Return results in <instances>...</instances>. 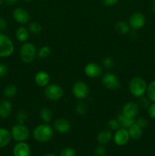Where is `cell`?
Returning <instances> with one entry per match:
<instances>
[{
  "label": "cell",
  "mask_w": 155,
  "mask_h": 156,
  "mask_svg": "<svg viewBox=\"0 0 155 156\" xmlns=\"http://www.w3.org/2000/svg\"><path fill=\"white\" fill-rule=\"evenodd\" d=\"M33 137L40 143H46L53 139L54 129L49 123H43L37 125L33 130Z\"/></svg>",
  "instance_id": "1"
},
{
  "label": "cell",
  "mask_w": 155,
  "mask_h": 156,
  "mask_svg": "<svg viewBox=\"0 0 155 156\" xmlns=\"http://www.w3.org/2000/svg\"><path fill=\"white\" fill-rule=\"evenodd\" d=\"M19 56L24 63L29 64L33 62L37 56V49L36 46L30 42H25L20 47Z\"/></svg>",
  "instance_id": "2"
},
{
  "label": "cell",
  "mask_w": 155,
  "mask_h": 156,
  "mask_svg": "<svg viewBox=\"0 0 155 156\" xmlns=\"http://www.w3.org/2000/svg\"><path fill=\"white\" fill-rule=\"evenodd\" d=\"M147 83L144 79L141 77H138V76L133 77L129 81V92L133 97L137 98H140L144 95L147 91Z\"/></svg>",
  "instance_id": "3"
},
{
  "label": "cell",
  "mask_w": 155,
  "mask_h": 156,
  "mask_svg": "<svg viewBox=\"0 0 155 156\" xmlns=\"http://www.w3.org/2000/svg\"><path fill=\"white\" fill-rule=\"evenodd\" d=\"M15 51V44L9 36L0 33V58H7Z\"/></svg>",
  "instance_id": "4"
},
{
  "label": "cell",
  "mask_w": 155,
  "mask_h": 156,
  "mask_svg": "<svg viewBox=\"0 0 155 156\" xmlns=\"http://www.w3.org/2000/svg\"><path fill=\"white\" fill-rule=\"evenodd\" d=\"M11 134L12 139L16 142H25L30 137V130L24 124L17 123L12 126Z\"/></svg>",
  "instance_id": "5"
},
{
  "label": "cell",
  "mask_w": 155,
  "mask_h": 156,
  "mask_svg": "<svg viewBox=\"0 0 155 156\" xmlns=\"http://www.w3.org/2000/svg\"><path fill=\"white\" fill-rule=\"evenodd\" d=\"M64 94V90L58 84H49L44 88V95L48 100L57 101L60 100Z\"/></svg>",
  "instance_id": "6"
},
{
  "label": "cell",
  "mask_w": 155,
  "mask_h": 156,
  "mask_svg": "<svg viewBox=\"0 0 155 156\" xmlns=\"http://www.w3.org/2000/svg\"><path fill=\"white\" fill-rule=\"evenodd\" d=\"M101 83L106 89L110 91H115L121 85L118 76L111 72H107L103 75L101 79Z\"/></svg>",
  "instance_id": "7"
},
{
  "label": "cell",
  "mask_w": 155,
  "mask_h": 156,
  "mask_svg": "<svg viewBox=\"0 0 155 156\" xmlns=\"http://www.w3.org/2000/svg\"><path fill=\"white\" fill-rule=\"evenodd\" d=\"M71 91L74 97L78 100L86 99L90 94L89 87L84 81H77L74 82Z\"/></svg>",
  "instance_id": "8"
},
{
  "label": "cell",
  "mask_w": 155,
  "mask_h": 156,
  "mask_svg": "<svg viewBox=\"0 0 155 156\" xmlns=\"http://www.w3.org/2000/svg\"><path fill=\"white\" fill-rule=\"evenodd\" d=\"M146 23V18L141 12H135L129 18V27L133 30H138L142 28Z\"/></svg>",
  "instance_id": "9"
},
{
  "label": "cell",
  "mask_w": 155,
  "mask_h": 156,
  "mask_svg": "<svg viewBox=\"0 0 155 156\" xmlns=\"http://www.w3.org/2000/svg\"><path fill=\"white\" fill-rule=\"evenodd\" d=\"M12 17L15 22L23 26L28 24L30 19L29 12L22 7L15 8L12 12Z\"/></svg>",
  "instance_id": "10"
},
{
  "label": "cell",
  "mask_w": 155,
  "mask_h": 156,
  "mask_svg": "<svg viewBox=\"0 0 155 156\" xmlns=\"http://www.w3.org/2000/svg\"><path fill=\"white\" fill-rule=\"evenodd\" d=\"M112 139H113L114 143H115V144L116 145V146H126V145L129 143V139H130L128 129L121 127L119 129H117V130L115 131V133H114Z\"/></svg>",
  "instance_id": "11"
},
{
  "label": "cell",
  "mask_w": 155,
  "mask_h": 156,
  "mask_svg": "<svg viewBox=\"0 0 155 156\" xmlns=\"http://www.w3.org/2000/svg\"><path fill=\"white\" fill-rule=\"evenodd\" d=\"M103 69L100 65L96 62H88L84 68V73L86 76L91 79H95L101 76Z\"/></svg>",
  "instance_id": "12"
},
{
  "label": "cell",
  "mask_w": 155,
  "mask_h": 156,
  "mask_svg": "<svg viewBox=\"0 0 155 156\" xmlns=\"http://www.w3.org/2000/svg\"><path fill=\"white\" fill-rule=\"evenodd\" d=\"M53 129L60 134L68 133L71 129V124L67 119L61 117L56 119L53 123Z\"/></svg>",
  "instance_id": "13"
},
{
  "label": "cell",
  "mask_w": 155,
  "mask_h": 156,
  "mask_svg": "<svg viewBox=\"0 0 155 156\" xmlns=\"http://www.w3.org/2000/svg\"><path fill=\"white\" fill-rule=\"evenodd\" d=\"M139 112V106L134 101H128L123 105L122 108V114L131 118H135L137 117Z\"/></svg>",
  "instance_id": "14"
},
{
  "label": "cell",
  "mask_w": 155,
  "mask_h": 156,
  "mask_svg": "<svg viewBox=\"0 0 155 156\" xmlns=\"http://www.w3.org/2000/svg\"><path fill=\"white\" fill-rule=\"evenodd\" d=\"M14 156H30V146L25 142H18L13 149Z\"/></svg>",
  "instance_id": "15"
},
{
  "label": "cell",
  "mask_w": 155,
  "mask_h": 156,
  "mask_svg": "<svg viewBox=\"0 0 155 156\" xmlns=\"http://www.w3.org/2000/svg\"><path fill=\"white\" fill-rule=\"evenodd\" d=\"M50 76L47 72L41 70L37 72L34 76V82L37 86L40 88H45L50 84Z\"/></svg>",
  "instance_id": "16"
},
{
  "label": "cell",
  "mask_w": 155,
  "mask_h": 156,
  "mask_svg": "<svg viewBox=\"0 0 155 156\" xmlns=\"http://www.w3.org/2000/svg\"><path fill=\"white\" fill-rule=\"evenodd\" d=\"M12 112V102L9 99H3L0 101V118L6 119Z\"/></svg>",
  "instance_id": "17"
},
{
  "label": "cell",
  "mask_w": 155,
  "mask_h": 156,
  "mask_svg": "<svg viewBox=\"0 0 155 156\" xmlns=\"http://www.w3.org/2000/svg\"><path fill=\"white\" fill-rule=\"evenodd\" d=\"M112 136H113L112 133L109 129H102L97 134V141L100 145L105 146L112 140Z\"/></svg>",
  "instance_id": "18"
},
{
  "label": "cell",
  "mask_w": 155,
  "mask_h": 156,
  "mask_svg": "<svg viewBox=\"0 0 155 156\" xmlns=\"http://www.w3.org/2000/svg\"><path fill=\"white\" fill-rule=\"evenodd\" d=\"M15 37H16L17 41L20 43L24 44V43L27 42L30 38V32H29L27 27L23 25L18 27L15 31Z\"/></svg>",
  "instance_id": "19"
},
{
  "label": "cell",
  "mask_w": 155,
  "mask_h": 156,
  "mask_svg": "<svg viewBox=\"0 0 155 156\" xmlns=\"http://www.w3.org/2000/svg\"><path fill=\"white\" fill-rule=\"evenodd\" d=\"M129 136L130 139L134 140H138L141 139L143 134V128H141L139 125L137 124L136 123H134L129 128H128Z\"/></svg>",
  "instance_id": "20"
},
{
  "label": "cell",
  "mask_w": 155,
  "mask_h": 156,
  "mask_svg": "<svg viewBox=\"0 0 155 156\" xmlns=\"http://www.w3.org/2000/svg\"><path fill=\"white\" fill-rule=\"evenodd\" d=\"M12 139L11 131L5 128H0V148H4L10 143Z\"/></svg>",
  "instance_id": "21"
},
{
  "label": "cell",
  "mask_w": 155,
  "mask_h": 156,
  "mask_svg": "<svg viewBox=\"0 0 155 156\" xmlns=\"http://www.w3.org/2000/svg\"><path fill=\"white\" fill-rule=\"evenodd\" d=\"M39 116L43 123H50L53 118V112L50 108H46V107L41 108L39 113Z\"/></svg>",
  "instance_id": "22"
},
{
  "label": "cell",
  "mask_w": 155,
  "mask_h": 156,
  "mask_svg": "<svg viewBox=\"0 0 155 156\" xmlns=\"http://www.w3.org/2000/svg\"><path fill=\"white\" fill-rule=\"evenodd\" d=\"M117 120L119 122L120 126L122 128H126V129H128V128L130 127L132 124L135 122V118H131V117H127V116L124 115L123 114L120 113L118 116H117Z\"/></svg>",
  "instance_id": "23"
},
{
  "label": "cell",
  "mask_w": 155,
  "mask_h": 156,
  "mask_svg": "<svg viewBox=\"0 0 155 156\" xmlns=\"http://www.w3.org/2000/svg\"><path fill=\"white\" fill-rule=\"evenodd\" d=\"M115 29L119 34L126 35L130 32V27L129 24L124 21H118L115 24Z\"/></svg>",
  "instance_id": "24"
},
{
  "label": "cell",
  "mask_w": 155,
  "mask_h": 156,
  "mask_svg": "<svg viewBox=\"0 0 155 156\" xmlns=\"http://www.w3.org/2000/svg\"><path fill=\"white\" fill-rule=\"evenodd\" d=\"M18 94V88L16 85L13 84H9L6 85L5 88L3 90V94L7 99L13 98Z\"/></svg>",
  "instance_id": "25"
},
{
  "label": "cell",
  "mask_w": 155,
  "mask_h": 156,
  "mask_svg": "<svg viewBox=\"0 0 155 156\" xmlns=\"http://www.w3.org/2000/svg\"><path fill=\"white\" fill-rule=\"evenodd\" d=\"M27 29H28L29 32L33 34H39L43 30V27L41 24L38 21H31L29 22L28 25H27Z\"/></svg>",
  "instance_id": "26"
},
{
  "label": "cell",
  "mask_w": 155,
  "mask_h": 156,
  "mask_svg": "<svg viewBox=\"0 0 155 156\" xmlns=\"http://www.w3.org/2000/svg\"><path fill=\"white\" fill-rule=\"evenodd\" d=\"M50 53H51V49L49 46L46 45L42 46L37 50V56L41 59H46L47 57H49Z\"/></svg>",
  "instance_id": "27"
},
{
  "label": "cell",
  "mask_w": 155,
  "mask_h": 156,
  "mask_svg": "<svg viewBox=\"0 0 155 156\" xmlns=\"http://www.w3.org/2000/svg\"><path fill=\"white\" fill-rule=\"evenodd\" d=\"M29 117V114L25 110H20L18 111L16 114L15 118H16L17 123H21V124H24L26 121L27 120Z\"/></svg>",
  "instance_id": "28"
},
{
  "label": "cell",
  "mask_w": 155,
  "mask_h": 156,
  "mask_svg": "<svg viewBox=\"0 0 155 156\" xmlns=\"http://www.w3.org/2000/svg\"><path fill=\"white\" fill-rule=\"evenodd\" d=\"M147 96L151 102H155V80L150 82L147 88Z\"/></svg>",
  "instance_id": "29"
},
{
  "label": "cell",
  "mask_w": 155,
  "mask_h": 156,
  "mask_svg": "<svg viewBox=\"0 0 155 156\" xmlns=\"http://www.w3.org/2000/svg\"><path fill=\"white\" fill-rule=\"evenodd\" d=\"M75 112L79 116L85 115L88 112V106L83 101L78 102L75 107Z\"/></svg>",
  "instance_id": "30"
},
{
  "label": "cell",
  "mask_w": 155,
  "mask_h": 156,
  "mask_svg": "<svg viewBox=\"0 0 155 156\" xmlns=\"http://www.w3.org/2000/svg\"><path fill=\"white\" fill-rule=\"evenodd\" d=\"M107 126L108 129H110L111 131H116L117 129L121 128V126H120V123L118 121V120L114 118L110 119V120H108Z\"/></svg>",
  "instance_id": "31"
},
{
  "label": "cell",
  "mask_w": 155,
  "mask_h": 156,
  "mask_svg": "<svg viewBox=\"0 0 155 156\" xmlns=\"http://www.w3.org/2000/svg\"><path fill=\"white\" fill-rule=\"evenodd\" d=\"M102 65L106 69H110L113 67L114 66V61L112 57L110 56H106L102 60Z\"/></svg>",
  "instance_id": "32"
},
{
  "label": "cell",
  "mask_w": 155,
  "mask_h": 156,
  "mask_svg": "<svg viewBox=\"0 0 155 156\" xmlns=\"http://www.w3.org/2000/svg\"><path fill=\"white\" fill-rule=\"evenodd\" d=\"M76 152L73 148L65 147L61 151L60 156H75Z\"/></svg>",
  "instance_id": "33"
},
{
  "label": "cell",
  "mask_w": 155,
  "mask_h": 156,
  "mask_svg": "<svg viewBox=\"0 0 155 156\" xmlns=\"http://www.w3.org/2000/svg\"><path fill=\"white\" fill-rule=\"evenodd\" d=\"M139 105L141 108H148L149 106L150 105V101L148 98L146 97H141L140 98V101H139Z\"/></svg>",
  "instance_id": "34"
},
{
  "label": "cell",
  "mask_w": 155,
  "mask_h": 156,
  "mask_svg": "<svg viewBox=\"0 0 155 156\" xmlns=\"http://www.w3.org/2000/svg\"><path fill=\"white\" fill-rule=\"evenodd\" d=\"M9 73V68L4 63H0V79H2Z\"/></svg>",
  "instance_id": "35"
},
{
  "label": "cell",
  "mask_w": 155,
  "mask_h": 156,
  "mask_svg": "<svg viewBox=\"0 0 155 156\" xmlns=\"http://www.w3.org/2000/svg\"><path fill=\"white\" fill-rule=\"evenodd\" d=\"M106 155V149L103 145H100L95 149L96 156H104Z\"/></svg>",
  "instance_id": "36"
},
{
  "label": "cell",
  "mask_w": 155,
  "mask_h": 156,
  "mask_svg": "<svg viewBox=\"0 0 155 156\" xmlns=\"http://www.w3.org/2000/svg\"><path fill=\"white\" fill-rule=\"evenodd\" d=\"M8 28V22L5 18L0 16V32L3 33Z\"/></svg>",
  "instance_id": "37"
},
{
  "label": "cell",
  "mask_w": 155,
  "mask_h": 156,
  "mask_svg": "<svg viewBox=\"0 0 155 156\" xmlns=\"http://www.w3.org/2000/svg\"><path fill=\"white\" fill-rule=\"evenodd\" d=\"M135 123L138 125H139L141 128H145L147 125V121L145 118L144 117H138V118L135 119Z\"/></svg>",
  "instance_id": "38"
},
{
  "label": "cell",
  "mask_w": 155,
  "mask_h": 156,
  "mask_svg": "<svg viewBox=\"0 0 155 156\" xmlns=\"http://www.w3.org/2000/svg\"><path fill=\"white\" fill-rule=\"evenodd\" d=\"M147 113L150 118L155 119V102H153V104H150L149 108H147Z\"/></svg>",
  "instance_id": "39"
},
{
  "label": "cell",
  "mask_w": 155,
  "mask_h": 156,
  "mask_svg": "<svg viewBox=\"0 0 155 156\" xmlns=\"http://www.w3.org/2000/svg\"><path fill=\"white\" fill-rule=\"evenodd\" d=\"M119 0H101L102 4L106 7H111L115 5H116L119 2Z\"/></svg>",
  "instance_id": "40"
},
{
  "label": "cell",
  "mask_w": 155,
  "mask_h": 156,
  "mask_svg": "<svg viewBox=\"0 0 155 156\" xmlns=\"http://www.w3.org/2000/svg\"><path fill=\"white\" fill-rule=\"evenodd\" d=\"M18 2V0H4V2L9 6L14 5L16 4Z\"/></svg>",
  "instance_id": "41"
},
{
  "label": "cell",
  "mask_w": 155,
  "mask_h": 156,
  "mask_svg": "<svg viewBox=\"0 0 155 156\" xmlns=\"http://www.w3.org/2000/svg\"><path fill=\"white\" fill-rule=\"evenodd\" d=\"M152 4H153V8H152V10H153V13H155V0H151Z\"/></svg>",
  "instance_id": "42"
},
{
  "label": "cell",
  "mask_w": 155,
  "mask_h": 156,
  "mask_svg": "<svg viewBox=\"0 0 155 156\" xmlns=\"http://www.w3.org/2000/svg\"><path fill=\"white\" fill-rule=\"evenodd\" d=\"M43 156H56V155H54V154H46V155H44Z\"/></svg>",
  "instance_id": "43"
},
{
  "label": "cell",
  "mask_w": 155,
  "mask_h": 156,
  "mask_svg": "<svg viewBox=\"0 0 155 156\" xmlns=\"http://www.w3.org/2000/svg\"><path fill=\"white\" fill-rule=\"evenodd\" d=\"M3 2H4V0H0V6L3 4Z\"/></svg>",
  "instance_id": "44"
},
{
  "label": "cell",
  "mask_w": 155,
  "mask_h": 156,
  "mask_svg": "<svg viewBox=\"0 0 155 156\" xmlns=\"http://www.w3.org/2000/svg\"><path fill=\"white\" fill-rule=\"evenodd\" d=\"M23 1H24L25 2H30L32 1V0H23Z\"/></svg>",
  "instance_id": "45"
}]
</instances>
